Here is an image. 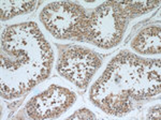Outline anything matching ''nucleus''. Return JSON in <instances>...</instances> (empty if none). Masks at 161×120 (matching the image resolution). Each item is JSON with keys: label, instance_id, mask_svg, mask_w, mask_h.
<instances>
[{"label": "nucleus", "instance_id": "1", "mask_svg": "<svg viewBox=\"0 0 161 120\" xmlns=\"http://www.w3.org/2000/svg\"><path fill=\"white\" fill-rule=\"evenodd\" d=\"M134 49L143 54H153V48L155 54L160 53V27L146 28L140 32L132 42Z\"/></svg>", "mask_w": 161, "mask_h": 120}, {"label": "nucleus", "instance_id": "2", "mask_svg": "<svg viewBox=\"0 0 161 120\" xmlns=\"http://www.w3.org/2000/svg\"><path fill=\"white\" fill-rule=\"evenodd\" d=\"M72 118H82V119H95L96 116L93 115L92 112L88 111L86 108H83L80 111H77L76 113L74 115H72L69 119H72Z\"/></svg>", "mask_w": 161, "mask_h": 120}]
</instances>
